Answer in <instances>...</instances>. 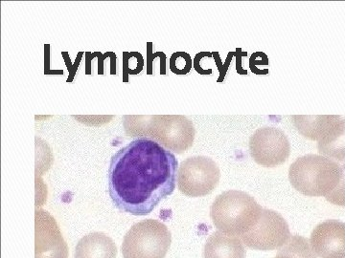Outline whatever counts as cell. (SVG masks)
<instances>
[{
    "mask_svg": "<svg viewBox=\"0 0 345 258\" xmlns=\"http://www.w3.org/2000/svg\"><path fill=\"white\" fill-rule=\"evenodd\" d=\"M292 235L287 221L278 212L264 209L258 223L240 238L248 248L257 251H273L285 246Z\"/></svg>",
    "mask_w": 345,
    "mask_h": 258,
    "instance_id": "cell-7",
    "label": "cell"
},
{
    "mask_svg": "<svg viewBox=\"0 0 345 258\" xmlns=\"http://www.w3.org/2000/svg\"><path fill=\"white\" fill-rule=\"evenodd\" d=\"M274 258H317L305 237L293 235L285 246L279 249Z\"/></svg>",
    "mask_w": 345,
    "mask_h": 258,
    "instance_id": "cell-14",
    "label": "cell"
},
{
    "mask_svg": "<svg viewBox=\"0 0 345 258\" xmlns=\"http://www.w3.org/2000/svg\"><path fill=\"white\" fill-rule=\"evenodd\" d=\"M249 152L252 159L265 167H275L284 164L291 153V146L286 134L273 126L258 128L249 139Z\"/></svg>",
    "mask_w": 345,
    "mask_h": 258,
    "instance_id": "cell-8",
    "label": "cell"
},
{
    "mask_svg": "<svg viewBox=\"0 0 345 258\" xmlns=\"http://www.w3.org/2000/svg\"><path fill=\"white\" fill-rule=\"evenodd\" d=\"M172 242L169 228L163 223L147 219L133 225L124 237V258H164Z\"/></svg>",
    "mask_w": 345,
    "mask_h": 258,
    "instance_id": "cell-4",
    "label": "cell"
},
{
    "mask_svg": "<svg viewBox=\"0 0 345 258\" xmlns=\"http://www.w3.org/2000/svg\"><path fill=\"white\" fill-rule=\"evenodd\" d=\"M262 211L252 196L231 189L217 196L210 208V217L219 232L241 237L258 223Z\"/></svg>",
    "mask_w": 345,
    "mask_h": 258,
    "instance_id": "cell-3",
    "label": "cell"
},
{
    "mask_svg": "<svg viewBox=\"0 0 345 258\" xmlns=\"http://www.w3.org/2000/svg\"><path fill=\"white\" fill-rule=\"evenodd\" d=\"M35 223V258H68V246L56 220L40 209Z\"/></svg>",
    "mask_w": 345,
    "mask_h": 258,
    "instance_id": "cell-9",
    "label": "cell"
},
{
    "mask_svg": "<svg viewBox=\"0 0 345 258\" xmlns=\"http://www.w3.org/2000/svg\"><path fill=\"white\" fill-rule=\"evenodd\" d=\"M310 246L317 258H345V224L330 219L312 232Z\"/></svg>",
    "mask_w": 345,
    "mask_h": 258,
    "instance_id": "cell-10",
    "label": "cell"
},
{
    "mask_svg": "<svg viewBox=\"0 0 345 258\" xmlns=\"http://www.w3.org/2000/svg\"><path fill=\"white\" fill-rule=\"evenodd\" d=\"M146 135L163 147L181 154L193 146L195 128L192 122L181 115L151 116Z\"/></svg>",
    "mask_w": 345,
    "mask_h": 258,
    "instance_id": "cell-6",
    "label": "cell"
},
{
    "mask_svg": "<svg viewBox=\"0 0 345 258\" xmlns=\"http://www.w3.org/2000/svg\"><path fill=\"white\" fill-rule=\"evenodd\" d=\"M219 177V168L211 158L194 156L178 166L177 186L179 191L188 197H202L215 189Z\"/></svg>",
    "mask_w": 345,
    "mask_h": 258,
    "instance_id": "cell-5",
    "label": "cell"
},
{
    "mask_svg": "<svg viewBox=\"0 0 345 258\" xmlns=\"http://www.w3.org/2000/svg\"><path fill=\"white\" fill-rule=\"evenodd\" d=\"M177 170L171 151L150 138H137L110 159L109 196L120 211L144 216L174 192Z\"/></svg>",
    "mask_w": 345,
    "mask_h": 258,
    "instance_id": "cell-1",
    "label": "cell"
},
{
    "mask_svg": "<svg viewBox=\"0 0 345 258\" xmlns=\"http://www.w3.org/2000/svg\"><path fill=\"white\" fill-rule=\"evenodd\" d=\"M244 244L238 236H230L220 232H215L207 239L204 258H245Z\"/></svg>",
    "mask_w": 345,
    "mask_h": 258,
    "instance_id": "cell-12",
    "label": "cell"
},
{
    "mask_svg": "<svg viewBox=\"0 0 345 258\" xmlns=\"http://www.w3.org/2000/svg\"><path fill=\"white\" fill-rule=\"evenodd\" d=\"M116 255L115 243L103 232H92L84 236L75 251V258H115Z\"/></svg>",
    "mask_w": 345,
    "mask_h": 258,
    "instance_id": "cell-13",
    "label": "cell"
},
{
    "mask_svg": "<svg viewBox=\"0 0 345 258\" xmlns=\"http://www.w3.org/2000/svg\"><path fill=\"white\" fill-rule=\"evenodd\" d=\"M344 167L329 157L308 154L289 166L288 179L293 188L305 196L326 197L344 186Z\"/></svg>",
    "mask_w": 345,
    "mask_h": 258,
    "instance_id": "cell-2",
    "label": "cell"
},
{
    "mask_svg": "<svg viewBox=\"0 0 345 258\" xmlns=\"http://www.w3.org/2000/svg\"><path fill=\"white\" fill-rule=\"evenodd\" d=\"M293 122L305 138L318 141L320 147L343 133L344 122L338 116H293Z\"/></svg>",
    "mask_w": 345,
    "mask_h": 258,
    "instance_id": "cell-11",
    "label": "cell"
}]
</instances>
